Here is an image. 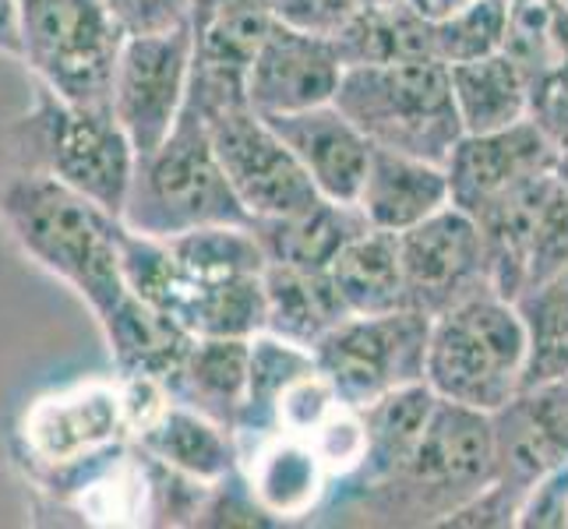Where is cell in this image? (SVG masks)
Instances as JSON below:
<instances>
[{"label": "cell", "mask_w": 568, "mask_h": 529, "mask_svg": "<svg viewBox=\"0 0 568 529\" xmlns=\"http://www.w3.org/2000/svg\"><path fill=\"white\" fill-rule=\"evenodd\" d=\"M199 116L205 121L215 160L251 220L293 215L322 199L293 152L251 103L199 110Z\"/></svg>", "instance_id": "cell-10"}, {"label": "cell", "mask_w": 568, "mask_h": 529, "mask_svg": "<svg viewBox=\"0 0 568 529\" xmlns=\"http://www.w3.org/2000/svg\"><path fill=\"white\" fill-rule=\"evenodd\" d=\"M0 57H18V11H14V0H0Z\"/></svg>", "instance_id": "cell-32"}, {"label": "cell", "mask_w": 568, "mask_h": 529, "mask_svg": "<svg viewBox=\"0 0 568 529\" xmlns=\"http://www.w3.org/2000/svg\"><path fill=\"white\" fill-rule=\"evenodd\" d=\"M367 220L357 205L318 199L304 212L272 215V220H251V233L258 241L265 262L293 265V268H328L346 241H354Z\"/></svg>", "instance_id": "cell-21"}, {"label": "cell", "mask_w": 568, "mask_h": 529, "mask_svg": "<svg viewBox=\"0 0 568 529\" xmlns=\"http://www.w3.org/2000/svg\"><path fill=\"white\" fill-rule=\"evenodd\" d=\"M392 4V0H318V11H322V32L332 35L346 18H354L367 8H382Z\"/></svg>", "instance_id": "cell-31"}, {"label": "cell", "mask_w": 568, "mask_h": 529, "mask_svg": "<svg viewBox=\"0 0 568 529\" xmlns=\"http://www.w3.org/2000/svg\"><path fill=\"white\" fill-rule=\"evenodd\" d=\"M14 438L29 477L61 495L74 477L131 441L121 378H89L43 391L26 406Z\"/></svg>", "instance_id": "cell-8"}, {"label": "cell", "mask_w": 568, "mask_h": 529, "mask_svg": "<svg viewBox=\"0 0 568 529\" xmlns=\"http://www.w3.org/2000/svg\"><path fill=\"white\" fill-rule=\"evenodd\" d=\"M555 181H558V187L568 194V145H561V149H558V160H555Z\"/></svg>", "instance_id": "cell-35"}, {"label": "cell", "mask_w": 568, "mask_h": 529, "mask_svg": "<svg viewBox=\"0 0 568 529\" xmlns=\"http://www.w3.org/2000/svg\"><path fill=\"white\" fill-rule=\"evenodd\" d=\"M406 4L414 8L417 14L430 18V22H438V18H445V14H453V11L466 8L469 0H406Z\"/></svg>", "instance_id": "cell-34"}, {"label": "cell", "mask_w": 568, "mask_h": 529, "mask_svg": "<svg viewBox=\"0 0 568 529\" xmlns=\"http://www.w3.org/2000/svg\"><path fill=\"white\" fill-rule=\"evenodd\" d=\"M498 480L495 414L438 399L424 435L396 474L354 491L361 522L430 526L456 516L463 505Z\"/></svg>", "instance_id": "cell-2"}, {"label": "cell", "mask_w": 568, "mask_h": 529, "mask_svg": "<svg viewBox=\"0 0 568 529\" xmlns=\"http://www.w3.org/2000/svg\"><path fill=\"white\" fill-rule=\"evenodd\" d=\"M371 145L396 149L427 163L448 160L463 139L448 89V68L438 61H388L343 68L332 95Z\"/></svg>", "instance_id": "cell-6"}, {"label": "cell", "mask_w": 568, "mask_h": 529, "mask_svg": "<svg viewBox=\"0 0 568 529\" xmlns=\"http://www.w3.org/2000/svg\"><path fill=\"white\" fill-rule=\"evenodd\" d=\"M343 57L336 39L272 22L247 68V103L262 116L297 113L332 103L343 78Z\"/></svg>", "instance_id": "cell-14"}, {"label": "cell", "mask_w": 568, "mask_h": 529, "mask_svg": "<svg viewBox=\"0 0 568 529\" xmlns=\"http://www.w3.org/2000/svg\"><path fill=\"white\" fill-rule=\"evenodd\" d=\"M100 328L110 346L116 375H142L155 382H166L173 375L187 343L194 339L178 322L166 318L152 304H145L142 297H134V293H128L110 311L100 322Z\"/></svg>", "instance_id": "cell-25"}, {"label": "cell", "mask_w": 568, "mask_h": 529, "mask_svg": "<svg viewBox=\"0 0 568 529\" xmlns=\"http://www.w3.org/2000/svg\"><path fill=\"white\" fill-rule=\"evenodd\" d=\"M131 441L170 474H181L205 487H215L237 474V438H233V430L194 414L178 399H166L155 409L134 430Z\"/></svg>", "instance_id": "cell-17"}, {"label": "cell", "mask_w": 568, "mask_h": 529, "mask_svg": "<svg viewBox=\"0 0 568 529\" xmlns=\"http://www.w3.org/2000/svg\"><path fill=\"white\" fill-rule=\"evenodd\" d=\"M237 477L268 522L311 516L332 484L315 448L304 438L280 435V430L237 438Z\"/></svg>", "instance_id": "cell-16"}, {"label": "cell", "mask_w": 568, "mask_h": 529, "mask_svg": "<svg viewBox=\"0 0 568 529\" xmlns=\"http://www.w3.org/2000/svg\"><path fill=\"white\" fill-rule=\"evenodd\" d=\"M558 149L555 134L534 116L501 131L463 134L445 160L448 202L463 208L469 220H477L508 191L523 187L540 173H551Z\"/></svg>", "instance_id": "cell-13"}, {"label": "cell", "mask_w": 568, "mask_h": 529, "mask_svg": "<svg viewBox=\"0 0 568 529\" xmlns=\"http://www.w3.org/2000/svg\"><path fill=\"white\" fill-rule=\"evenodd\" d=\"M258 4L268 18L286 26H301V29H315L322 32V11H318V0H251Z\"/></svg>", "instance_id": "cell-30"}, {"label": "cell", "mask_w": 568, "mask_h": 529, "mask_svg": "<svg viewBox=\"0 0 568 529\" xmlns=\"http://www.w3.org/2000/svg\"><path fill=\"white\" fill-rule=\"evenodd\" d=\"M406 307L438 318L442 311L466 301L469 293L491 286L487 276V247L480 226L463 208L448 202L417 226L396 233Z\"/></svg>", "instance_id": "cell-12"}, {"label": "cell", "mask_w": 568, "mask_h": 529, "mask_svg": "<svg viewBox=\"0 0 568 529\" xmlns=\"http://www.w3.org/2000/svg\"><path fill=\"white\" fill-rule=\"evenodd\" d=\"M346 315H388L406 307V283L396 233L367 226L346 241L328 265Z\"/></svg>", "instance_id": "cell-24"}, {"label": "cell", "mask_w": 568, "mask_h": 529, "mask_svg": "<svg viewBox=\"0 0 568 529\" xmlns=\"http://www.w3.org/2000/svg\"><path fill=\"white\" fill-rule=\"evenodd\" d=\"M265 121L293 152V160L311 176V184H315L322 199L346 205L357 202L371 160V142L336 103H322L297 113H272Z\"/></svg>", "instance_id": "cell-15"}, {"label": "cell", "mask_w": 568, "mask_h": 529, "mask_svg": "<svg viewBox=\"0 0 568 529\" xmlns=\"http://www.w3.org/2000/svg\"><path fill=\"white\" fill-rule=\"evenodd\" d=\"M4 145L8 170L43 173L121 220L134 149L110 106H78L36 85L32 106L11 121Z\"/></svg>", "instance_id": "cell-3"}, {"label": "cell", "mask_w": 568, "mask_h": 529, "mask_svg": "<svg viewBox=\"0 0 568 529\" xmlns=\"http://www.w3.org/2000/svg\"><path fill=\"white\" fill-rule=\"evenodd\" d=\"M100 4L116 18L128 35L170 32L191 26L187 22V0H100Z\"/></svg>", "instance_id": "cell-29"}, {"label": "cell", "mask_w": 568, "mask_h": 529, "mask_svg": "<svg viewBox=\"0 0 568 529\" xmlns=\"http://www.w3.org/2000/svg\"><path fill=\"white\" fill-rule=\"evenodd\" d=\"M453 106L463 134H487L534 116V89L519 61L505 47L469 61L445 64Z\"/></svg>", "instance_id": "cell-20"}, {"label": "cell", "mask_w": 568, "mask_h": 529, "mask_svg": "<svg viewBox=\"0 0 568 529\" xmlns=\"http://www.w3.org/2000/svg\"><path fill=\"white\" fill-rule=\"evenodd\" d=\"M430 318L414 307L388 315H346L311 346L318 370L346 406H367L385 391L424 382Z\"/></svg>", "instance_id": "cell-9"}, {"label": "cell", "mask_w": 568, "mask_h": 529, "mask_svg": "<svg viewBox=\"0 0 568 529\" xmlns=\"http://www.w3.org/2000/svg\"><path fill=\"white\" fill-rule=\"evenodd\" d=\"M121 223L160 241L202 226H251L194 106L184 103L166 139L134 155Z\"/></svg>", "instance_id": "cell-4"}, {"label": "cell", "mask_w": 568, "mask_h": 529, "mask_svg": "<svg viewBox=\"0 0 568 529\" xmlns=\"http://www.w3.org/2000/svg\"><path fill=\"white\" fill-rule=\"evenodd\" d=\"M354 205L361 208L367 226L403 233L448 205L445 166L396 149L371 145L367 173Z\"/></svg>", "instance_id": "cell-18"}, {"label": "cell", "mask_w": 568, "mask_h": 529, "mask_svg": "<svg viewBox=\"0 0 568 529\" xmlns=\"http://www.w3.org/2000/svg\"><path fill=\"white\" fill-rule=\"evenodd\" d=\"M526 332L523 391L568 378V268L513 297Z\"/></svg>", "instance_id": "cell-26"}, {"label": "cell", "mask_w": 568, "mask_h": 529, "mask_svg": "<svg viewBox=\"0 0 568 529\" xmlns=\"http://www.w3.org/2000/svg\"><path fill=\"white\" fill-rule=\"evenodd\" d=\"M551 4H555V11L565 18V22H568V0H551Z\"/></svg>", "instance_id": "cell-36"}, {"label": "cell", "mask_w": 568, "mask_h": 529, "mask_svg": "<svg viewBox=\"0 0 568 529\" xmlns=\"http://www.w3.org/2000/svg\"><path fill=\"white\" fill-rule=\"evenodd\" d=\"M265 297V328L293 346L311 349L325 332L346 318L336 286L328 279V268H293L265 262L262 272Z\"/></svg>", "instance_id": "cell-22"}, {"label": "cell", "mask_w": 568, "mask_h": 529, "mask_svg": "<svg viewBox=\"0 0 568 529\" xmlns=\"http://www.w3.org/2000/svg\"><path fill=\"white\" fill-rule=\"evenodd\" d=\"M191 53V26L124 39L110 85V113L128 134L134 155L152 152L178 124L187 103Z\"/></svg>", "instance_id": "cell-11"}, {"label": "cell", "mask_w": 568, "mask_h": 529, "mask_svg": "<svg viewBox=\"0 0 568 529\" xmlns=\"http://www.w3.org/2000/svg\"><path fill=\"white\" fill-rule=\"evenodd\" d=\"M247 360L251 339L194 336L163 388L170 391V399L233 430L247 396Z\"/></svg>", "instance_id": "cell-19"}, {"label": "cell", "mask_w": 568, "mask_h": 529, "mask_svg": "<svg viewBox=\"0 0 568 529\" xmlns=\"http://www.w3.org/2000/svg\"><path fill=\"white\" fill-rule=\"evenodd\" d=\"M565 526H568V516H565Z\"/></svg>", "instance_id": "cell-37"}, {"label": "cell", "mask_w": 568, "mask_h": 529, "mask_svg": "<svg viewBox=\"0 0 568 529\" xmlns=\"http://www.w3.org/2000/svg\"><path fill=\"white\" fill-rule=\"evenodd\" d=\"M226 4H230V0H187V22H191V32L205 29Z\"/></svg>", "instance_id": "cell-33"}, {"label": "cell", "mask_w": 568, "mask_h": 529, "mask_svg": "<svg viewBox=\"0 0 568 529\" xmlns=\"http://www.w3.org/2000/svg\"><path fill=\"white\" fill-rule=\"evenodd\" d=\"M0 226L14 247L82 301L95 322L128 297L116 233L121 220L43 173H0Z\"/></svg>", "instance_id": "cell-1"}, {"label": "cell", "mask_w": 568, "mask_h": 529, "mask_svg": "<svg viewBox=\"0 0 568 529\" xmlns=\"http://www.w3.org/2000/svg\"><path fill=\"white\" fill-rule=\"evenodd\" d=\"M435 403L438 396L427 388V382H417V385L392 388L382 399L361 406L364 459L357 466V474L349 477L354 480V491L392 477L409 456H414L424 427L430 414H435Z\"/></svg>", "instance_id": "cell-23"}, {"label": "cell", "mask_w": 568, "mask_h": 529, "mask_svg": "<svg viewBox=\"0 0 568 529\" xmlns=\"http://www.w3.org/2000/svg\"><path fill=\"white\" fill-rule=\"evenodd\" d=\"M18 61L36 85L78 106H110L128 32L100 0H14Z\"/></svg>", "instance_id": "cell-7"}, {"label": "cell", "mask_w": 568, "mask_h": 529, "mask_svg": "<svg viewBox=\"0 0 568 529\" xmlns=\"http://www.w3.org/2000/svg\"><path fill=\"white\" fill-rule=\"evenodd\" d=\"M565 268H568V194L555 181V187L547 191V199L534 220L530 241H526L519 289L551 279Z\"/></svg>", "instance_id": "cell-28"}, {"label": "cell", "mask_w": 568, "mask_h": 529, "mask_svg": "<svg viewBox=\"0 0 568 529\" xmlns=\"http://www.w3.org/2000/svg\"><path fill=\"white\" fill-rule=\"evenodd\" d=\"M513 0H469L466 8L435 22V61L456 64L505 47Z\"/></svg>", "instance_id": "cell-27"}, {"label": "cell", "mask_w": 568, "mask_h": 529, "mask_svg": "<svg viewBox=\"0 0 568 529\" xmlns=\"http://www.w3.org/2000/svg\"><path fill=\"white\" fill-rule=\"evenodd\" d=\"M526 332L516 304L495 286L430 318L424 382L438 399L498 414L523 391Z\"/></svg>", "instance_id": "cell-5"}]
</instances>
